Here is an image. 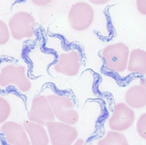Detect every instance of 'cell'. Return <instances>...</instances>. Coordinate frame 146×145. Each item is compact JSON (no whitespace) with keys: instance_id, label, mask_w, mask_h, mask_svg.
I'll return each mask as SVG.
<instances>
[{"instance_id":"3","label":"cell","mask_w":146,"mask_h":145,"mask_svg":"<svg viewBox=\"0 0 146 145\" xmlns=\"http://www.w3.org/2000/svg\"><path fill=\"white\" fill-rule=\"evenodd\" d=\"M0 84L2 86L13 84L22 92L28 91L31 83L25 74V69L23 66L6 65L3 67L0 74Z\"/></svg>"},{"instance_id":"6","label":"cell","mask_w":146,"mask_h":145,"mask_svg":"<svg viewBox=\"0 0 146 145\" xmlns=\"http://www.w3.org/2000/svg\"><path fill=\"white\" fill-rule=\"evenodd\" d=\"M135 120L133 109L123 102L118 103L109 120V126L113 131H122L129 129Z\"/></svg>"},{"instance_id":"18","label":"cell","mask_w":146,"mask_h":145,"mask_svg":"<svg viewBox=\"0 0 146 145\" xmlns=\"http://www.w3.org/2000/svg\"><path fill=\"white\" fill-rule=\"evenodd\" d=\"M136 7L141 14L146 15V0H136Z\"/></svg>"},{"instance_id":"10","label":"cell","mask_w":146,"mask_h":145,"mask_svg":"<svg viewBox=\"0 0 146 145\" xmlns=\"http://www.w3.org/2000/svg\"><path fill=\"white\" fill-rule=\"evenodd\" d=\"M79 67V55L76 51H72L60 55L54 69L58 72L72 76L77 74Z\"/></svg>"},{"instance_id":"8","label":"cell","mask_w":146,"mask_h":145,"mask_svg":"<svg viewBox=\"0 0 146 145\" xmlns=\"http://www.w3.org/2000/svg\"><path fill=\"white\" fill-rule=\"evenodd\" d=\"M28 117L30 121L42 125L53 122L55 115L47 97L39 96L33 99Z\"/></svg>"},{"instance_id":"1","label":"cell","mask_w":146,"mask_h":145,"mask_svg":"<svg viewBox=\"0 0 146 145\" xmlns=\"http://www.w3.org/2000/svg\"><path fill=\"white\" fill-rule=\"evenodd\" d=\"M106 66L117 72H123L127 67L129 51L123 43H117L108 45L102 53Z\"/></svg>"},{"instance_id":"2","label":"cell","mask_w":146,"mask_h":145,"mask_svg":"<svg viewBox=\"0 0 146 145\" xmlns=\"http://www.w3.org/2000/svg\"><path fill=\"white\" fill-rule=\"evenodd\" d=\"M55 116L60 121L69 125L75 124L78 120V113L74 110L72 102L68 98L56 95L47 97Z\"/></svg>"},{"instance_id":"19","label":"cell","mask_w":146,"mask_h":145,"mask_svg":"<svg viewBox=\"0 0 146 145\" xmlns=\"http://www.w3.org/2000/svg\"><path fill=\"white\" fill-rule=\"evenodd\" d=\"M52 0H31L32 2L38 6H45L51 2Z\"/></svg>"},{"instance_id":"5","label":"cell","mask_w":146,"mask_h":145,"mask_svg":"<svg viewBox=\"0 0 146 145\" xmlns=\"http://www.w3.org/2000/svg\"><path fill=\"white\" fill-rule=\"evenodd\" d=\"M46 126L52 145H71L77 138L76 130L69 124L51 122Z\"/></svg>"},{"instance_id":"16","label":"cell","mask_w":146,"mask_h":145,"mask_svg":"<svg viewBox=\"0 0 146 145\" xmlns=\"http://www.w3.org/2000/svg\"><path fill=\"white\" fill-rule=\"evenodd\" d=\"M10 112L9 103L2 97L0 98V122L2 123L7 119Z\"/></svg>"},{"instance_id":"13","label":"cell","mask_w":146,"mask_h":145,"mask_svg":"<svg viewBox=\"0 0 146 145\" xmlns=\"http://www.w3.org/2000/svg\"><path fill=\"white\" fill-rule=\"evenodd\" d=\"M127 69L130 72L146 75V51L139 48L133 49L129 53Z\"/></svg>"},{"instance_id":"22","label":"cell","mask_w":146,"mask_h":145,"mask_svg":"<svg viewBox=\"0 0 146 145\" xmlns=\"http://www.w3.org/2000/svg\"><path fill=\"white\" fill-rule=\"evenodd\" d=\"M140 84H141L142 85H143L146 88V76L141 79V81H140Z\"/></svg>"},{"instance_id":"11","label":"cell","mask_w":146,"mask_h":145,"mask_svg":"<svg viewBox=\"0 0 146 145\" xmlns=\"http://www.w3.org/2000/svg\"><path fill=\"white\" fill-rule=\"evenodd\" d=\"M126 103L133 109H141L146 106V88L141 84L130 87L125 94Z\"/></svg>"},{"instance_id":"4","label":"cell","mask_w":146,"mask_h":145,"mask_svg":"<svg viewBox=\"0 0 146 145\" xmlns=\"http://www.w3.org/2000/svg\"><path fill=\"white\" fill-rule=\"evenodd\" d=\"M9 24L11 35L15 39L20 40L33 36L35 20L26 12L15 14L10 19Z\"/></svg>"},{"instance_id":"7","label":"cell","mask_w":146,"mask_h":145,"mask_svg":"<svg viewBox=\"0 0 146 145\" xmlns=\"http://www.w3.org/2000/svg\"><path fill=\"white\" fill-rule=\"evenodd\" d=\"M68 17L69 22L74 30L82 31L91 25L94 19V11L88 4L78 2L72 7Z\"/></svg>"},{"instance_id":"15","label":"cell","mask_w":146,"mask_h":145,"mask_svg":"<svg viewBox=\"0 0 146 145\" xmlns=\"http://www.w3.org/2000/svg\"><path fill=\"white\" fill-rule=\"evenodd\" d=\"M136 129L139 136L146 140V112L141 114L136 123Z\"/></svg>"},{"instance_id":"17","label":"cell","mask_w":146,"mask_h":145,"mask_svg":"<svg viewBox=\"0 0 146 145\" xmlns=\"http://www.w3.org/2000/svg\"><path fill=\"white\" fill-rule=\"evenodd\" d=\"M9 39V32L6 24L2 20L0 22V44H3Z\"/></svg>"},{"instance_id":"20","label":"cell","mask_w":146,"mask_h":145,"mask_svg":"<svg viewBox=\"0 0 146 145\" xmlns=\"http://www.w3.org/2000/svg\"><path fill=\"white\" fill-rule=\"evenodd\" d=\"M91 3L96 5H102L104 4L109 0H89Z\"/></svg>"},{"instance_id":"21","label":"cell","mask_w":146,"mask_h":145,"mask_svg":"<svg viewBox=\"0 0 146 145\" xmlns=\"http://www.w3.org/2000/svg\"><path fill=\"white\" fill-rule=\"evenodd\" d=\"M74 145H84V142L82 139H79L76 141V142L74 144Z\"/></svg>"},{"instance_id":"14","label":"cell","mask_w":146,"mask_h":145,"mask_svg":"<svg viewBox=\"0 0 146 145\" xmlns=\"http://www.w3.org/2000/svg\"><path fill=\"white\" fill-rule=\"evenodd\" d=\"M98 145H129L125 136L117 131H110L98 142Z\"/></svg>"},{"instance_id":"9","label":"cell","mask_w":146,"mask_h":145,"mask_svg":"<svg viewBox=\"0 0 146 145\" xmlns=\"http://www.w3.org/2000/svg\"><path fill=\"white\" fill-rule=\"evenodd\" d=\"M7 142L11 145H30L23 126L17 123L9 121L1 126Z\"/></svg>"},{"instance_id":"12","label":"cell","mask_w":146,"mask_h":145,"mask_svg":"<svg viewBox=\"0 0 146 145\" xmlns=\"http://www.w3.org/2000/svg\"><path fill=\"white\" fill-rule=\"evenodd\" d=\"M23 126L27 132L32 145H47L49 139L45 129L37 123L26 121Z\"/></svg>"}]
</instances>
